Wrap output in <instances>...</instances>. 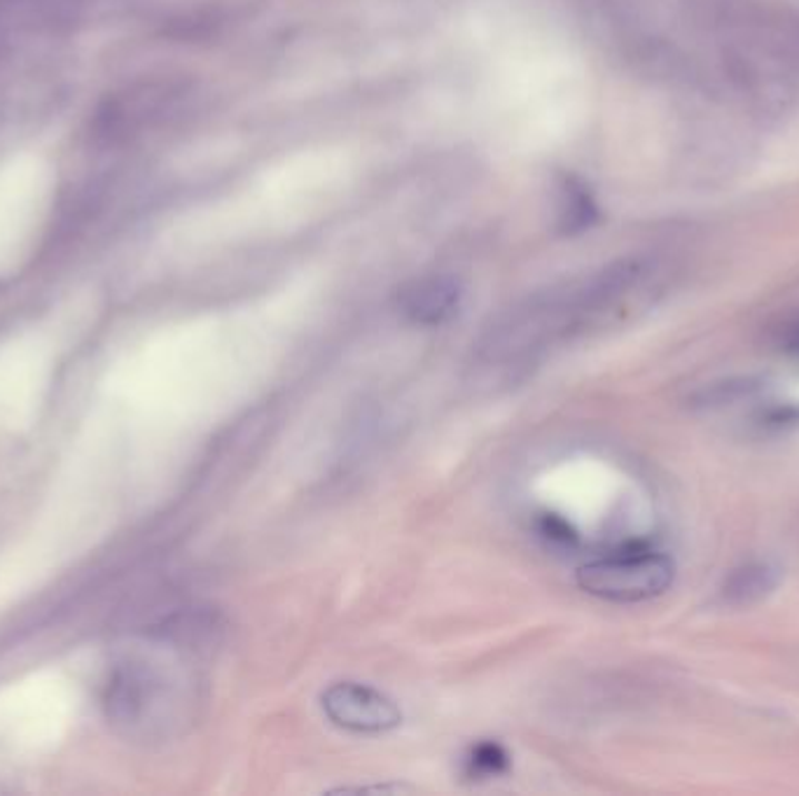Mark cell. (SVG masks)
<instances>
[{"mask_svg": "<svg viewBox=\"0 0 799 796\" xmlns=\"http://www.w3.org/2000/svg\"><path fill=\"white\" fill-rule=\"evenodd\" d=\"M673 561L646 547H629L589 561L578 571V584L587 594L612 603H641L665 594L673 584Z\"/></svg>", "mask_w": 799, "mask_h": 796, "instance_id": "6da1fadb", "label": "cell"}, {"mask_svg": "<svg viewBox=\"0 0 799 796\" xmlns=\"http://www.w3.org/2000/svg\"><path fill=\"white\" fill-rule=\"evenodd\" d=\"M463 304V288L453 276L430 274L407 283L398 298L400 313L417 325L449 323Z\"/></svg>", "mask_w": 799, "mask_h": 796, "instance_id": "3957f363", "label": "cell"}, {"mask_svg": "<svg viewBox=\"0 0 799 796\" xmlns=\"http://www.w3.org/2000/svg\"><path fill=\"white\" fill-rule=\"evenodd\" d=\"M510 768V755L506 753L503 745H498L493 740L487 743H477L470 747V753L466 757V773L470 778H498L508 773Z\"/></svg>", "mask_w": 799, "mask_h": 796, "instance_id": "5b68a950", "label": "cell"}, {"mask_svg": "<svg viewBox=\"0 0 799 796\" xmlns=\"http://www.w3.org/2000/svg\"><path fill=\"white\" fill-rule=\"evenodd\" d=\"M760 385L752 383V381H729V383H722V385H711L709 391H703L699 395V404L703 406H722V404H732L741 397H748L752 393H758Z\"/></svg>", "mask_w": 799, "mask_h": 796, "instance_id": "52a82bcc", "label": "cell"}, {"mask_svg": "<svg viewBox=\"0 0 799 796\" xmlns=\"http://www.w3.org/2000/svg\"><path fill=\"white\" fill-rule=\"evenodd\" d=\"M323 711L339 729L353 734H383L402 722V713L393 698L358 682L332 685L323 694Z\"/></svg>", "mask_w": 799, "mask_h": 796, "instance_id": "7a4b0ae2", "label": "cell"}, {"mask_svg": "<svg viewBox=\"0 0 799 796\" xmlns=\"http://www.w3.org/2000/svg\"><path fill=\"white\" fill-rule=\"evenodd\" d=\"M561 213H563L561 224L566 226V230L578 232V230L589 226L593 222V218H597V206H593L589 192H585L582 188H578L573 183H566Z\"/></svg>", "mask_w": 799, "mask_h": 796, "instance_id": "8992f818", "label": "cell"}, {"mask_svg": "<svg viewBox=\"0 0 799 796\" xmlns=\"http://www.w3.org/2000/svg\"><path fill=\"white\" fill-rule=\"evenodd\" d=\"M776 346L783 353L799 357V318L786 323L779 332H776Z\"/></svg>", "mask_w": 799, "mask_h": 796, "instance_id": "9c48e42d", "label": "cell"}, {"mask_svg": "<svg viewBox=\"0 0 799 796\" xmlns=\"http://www.w3.org/2000/svg\"><path fill=\"white\" fill-rule=\"evenodd\" d=\"M540 535L547 540L557 544V547H573V544L578 542V533L568 526V523L561 518V516H545L542 523H540Z\"/></svg>", "mask_w": 799, "mask_h": 796, "instance_id": "ba28073f", "label": "cell"}, {"mask_svg": "<svg viewBox=\"0 0 799 796\" xmlns=\"http://www.w3.org/2000/svg\"><path fill=\"white\" fill-rule=\"evenodd\" d=\"M779 582V565H773L771 561H750L727 575L720 586V601L729 607H750L771 596Z\"/></svg>", "mask_w": 799, "mask_h": 796, "instance_id": "277c9868", "label": "cell"}]
</instances>
